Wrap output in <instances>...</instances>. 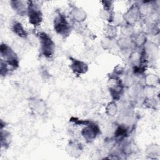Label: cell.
Listing matches in <instances>:
<instances>
[{
  "mask_svg": "<svg viewBox=\"0 0 160 160\" xmlns=\"http://www.w3.org/2000/svg\"><path fill=\"white\" fill-rule=\"evenodd\" d=\"M39 41L41 54L47 59H51L55 53L56 46L51 37L46 32L39 31L36 34Z\"/></svg>",
  "mask_w": 160,
  "mask_h": 160,
  "instance_id": "obj_1",
  "label": "cell"
},
{
  "mask_svg": "<svg viewBox=\"0 0 160 160\" xmlns=\"http://www.w3.org/2000/svg\"><path fill=\"white\" fill-rule=\"evenodd\" d=\"M54 31L62 38L68 37L72 30V24H70L66 16L61 11H57L53 19Z\"/></svg>",
  "mask_w": 160,
  "mask_h": 160,
  "instance_id": "obj_2",
  "label": "cell"
},
{
  "mask_svg": "<svg viewBox=\"0 0 160 160\" xmlns=\"http://www.w3.org/2000/svg\"><path fill=\"white\" fill-rule=\"evenodd\" d=\"M108 90L110 96L114 101H118L123 96L125 86L120 77L111 74L108 79Z\"/></svg>",
  "mask_w": 160,
  "mask_h": 160,
  "instance_id": "obj_3",
  "label": "cell"
},
{
  "mask_svg": "<svg viewBox=\"0 0 160 160\" xmlns=\"http://www.w3.org/2000/svg\"><path fill=\"white\" fill-rule=\"evenodd\" d=\"M0 52L1 59H3L12 69H15L19 67V61L18 56L9 45L6 43H1Z\"/></svg>",
  "mask_w": 160,
  "mask_h": 160,
  "instance_id": "obj_4",
  "label": "cell"
},
{
  "mask_svg": "<svg viewBox=\"0 0 160 160\" xmlns=\"http://www.w3.org/2000/svg\"><path fill=\"white\" fill-rule=\"evenodd\" d=\"M27 16L29 23L34 27L40 26L42 21V12L40 6L36 2L28 1V10Z\"/></svg>",
  "mask_w": 160,
  "mask_h": 160,
  "instance_id": "obj_5",
  "label": "cell"
},
{
  "mask_svg": "<svg viewBox=\"0 0 160 160\" xmlns=\"http://www.w3.org/2000/svg\"><path fill=\"white\" fill-rule=\"evenodd\" d=\"M81 134L86 142H92L101 134L99 126L93 121H91L81 130Z\"/></svg>",
  "mask_w": 160,
  "mask_h": 160,
  "instance_id": "obj_6",
  "label": "cell"
},
{
  "mask_svg": "<svg viewBox=\"0 0 160 160\" xmlns=\"http://www.w3.org/2000/svg\"><path fill=\"white\" fill-rule=\"evenodd\" d=\"M124 22L128 24L134 26L141 19V16L139 10L138 2L132 4L123 14Z\"/></svg>",
  "mask_w": 160,
  "mask_h": 160,
  "instance_id": "obj_7",
  "label": "cell"
},
{
  "mask_svg": "<svg viewBox=\"0 0 160 160\" xmlns=\"http://www.w3.org/2000/svg\"><path fill=\"white\" fill-rule=\"evenodd\" d=\"M139 10L141 18H149L154 15L159 8V4L156 1H144L138 3Z\"/></svg>",
  "mask_w": 160,
  "mask_h": 160,
  "instance_id": "obj_8",
  "label": "cell"
},
{
  "mask_svg": "<svg viewBox=\"0 0 160 160\" xmlns=\"http://www.w3.org/2000/svg\"><path fill=\"white\" fill-rule=\"evenodd\" d=\"M69 67L74 74L78 76H80L88 72L89 69V66L87 63L72 57H69Z\"/></svg>",
  "mask_w": 160,
  "mask_h": 160,
  "instance_id": "obj_9",
  "label": "cell"
},
{
  "mask_svg": "<svg viewBox=\"0 0 160 160\" xmlns=\"http://www.w3.org/2000/svg\"><path fill=\"white\" fill-rule=\"evenodd\" d=\"M148 35L144 31H140L134 32V34L131 37L134 47L138 49H140L144 48L148 41Z\"/></svg>",
  "mask_w": 160,
  "mask_h": 160,
  "instance_id": "obj_10",
  "label": "cell"
},
{
  "mask_svg": "<svg viewBox=\"0 0 160 160\" xmlns=\"http://www.w3.org/2000/svg\"><path fill=\"white\" fill-rule=\"evenodd\" d=\"M69 15L71 19L75 22H84L87 18V13L85 10L75 6L71 8Z\"/></svg>",
  "mask_w": 160,
  "mask_h": 160,
  "instance_id": "obj_11",
  "label": "cell"
},
{
  "mask_svg": "<svg viewBox=\"0 0 160 160\" xmlns=\"http://www.w3.org/2000/svg\"><path fill=\"white\" fill-rule=\"evenodd\" d=\"M11 6L12 9L19 16L27 15L28 10V1L13 0L10 1Z\"/></svg>",
  "mask_w": 160,
  "mask_h": 160,
  "instance_id": "obj_12",
  "label": "cell"
},
{
  "mask_svg": "<svg viewBox=\"0 0 160 160\" xmlns=\"http://www.w3.org/2000/svg\"><path fill=\"white\" fill-rule=\"evenodd\" d=\"M83 148L81 142L72 141L69 142L66 148V151L69 156H73L74 158H78L81 156Z\"/></svg>",
  "mask_w": 160,
  "mask_h": 160,
  "instance_id": "obj_13",
  "label": "cell"
},
{
  "mask_svg": "<svg viewBox=\"0 0 160 160\" xmlns=\"http://www.w3.org/2000/svg\"><path fill=\"white\" fill-rule=\"evenodd\" d=\"M11 29L14 34L21 38L26 39L28 36V33L26 31L23 25L20 22L16 20L12 22L11 25Z\"/></svg>",
  "mask_w": 160,
  "mask_h": 160,
  "instance_id": "obj_14",
  "label": "cell"
},
{
  "mask_svg": "<svg viewBox=\"0 0 160 160\" xmlns=\"http://www.w3.org/2000/svg\"><path fill=\"white\" fill-rule=\"evenodd\" d=\"M116 42L118 48L121 51H128L134 47L131 37L121 36Z\"/></svg>",
  "mask_w": 160,
  "mask_h": 160,
  "instance_id": "obj_15",
  "label": "cell"
},
{
  "mask_svg": "<svg viewBox=\"0 0 160 160\" xmlns=\"http://www.w3.org/2000/svg\"><path fill=\"white\" fill-rule=\"evenodd\" d=\"M129 129L128 128L125 126V124H119L116 128L114 134V140L118 142H121L124 141L126 138L128 136Z\"/></svg>",
  "mask_w": 160,
  "mask_h": 160,
  "instance_id": "obj_16",
  "label": "cell"
},
{
  "mask_svg": "<svg viewBox=\"0 0 160 160\" xmlns=\"http://www.w3.org/2000/svg\"><path fill=\"white\" fill-rule=\"evenodd\" d=\"M29 108L34 112L39 113V114H42L46 111V104L45 102L41 99L32 98L29 100Z\"/></svg>",
  "mask_w": 160,
  "mask_h": 160,
  "instance_id": "obj_17",
  "label": "cell"
},
{
  "mask_svg": "<svg viewBox=\"0 0 160 160\" xmlns=\"http://www.w3.org/2000/svg\"><path fill=\"white\" fill-rule=\"evenodd\" d=\"M144 82L145 86L156 88L159 84V78L156 74L149 73L144 76Z\"/></svg>",
  "mask_w": 160,
  "mask_h": 160,
  "instance_id": "obj_18",
  "label": "cell"
},
{
  "mask_svg": "<svg viewBox=\"0 0 160 160\" xmlns=\"http://www.w3.org/2000/svg\"><path fill=\"white\" fill-rule=\"evenodd\" d=\"M146 152L151 159H156L160 154V147L159 144L152 143L146 147Z\"/></svg>",
  "mask_w": 160,
  "mask_h": 160,
  "instance_id": "obj_19",
  "label": "cell"
},
{
  "mask_svg": "<svg viewBox=\"0 0 160 160\" xmlns=\"http://www.w3.org/2000/svg\"><path fill=\"white\" fill-rule=\"evenodd\" d=\"M117 28L111 24H106L104 28V37L110 39H115L118 32Z\"/></svg>",
  "mask_w": 160,
  "mask_h": 160,
  "instance_id": "obj_20",
  "label": "cell"
},
{
  "mask_svg": "<svg viewBox=\"0 0 160 160\" xmlns=\"http://www.w3.org/2000/svg\"><path fill=\"white\" fill-rule=\"evenodd\" d=\"M105 112L109 116L113 117L116 116L118 112V106L116 102L114 101L109 102L105 108Z\"/></svg>",
  "mask_w": 160,
  "mask_h": 160,
  "instance_id": "obj_21",
  "label": "cell"
},
{
  "mask_svg": "<svg viewBox=\"0 0 160 160\" xmlns=\"http://www.w3.org/2000/svg\"><path fill=\"white\" fill-rule=\"evenodd\" d=\"M11 142V133L8 131H1V146L4 148L9 147Z\"/></svg>",
  "mask_w": 160,
  "mask_h": 160,
  "instance_id": "obj_22",
  "label": "cell"
},
{
  "mask_svg": "<svg viewBox=\"0 0 160 160\" xmlns=\"http://www.w3.org/2000/svg\"><path fill=\"white\" fill-rule=\"evenodd\" d=\"M120 31L121 36L132 37L134 34V26L128 24L124 23L120 27Z\"/></svg>",
  "mask_w": 160,
  "mask_h": 160,
  "instance_id": "obj_23",
  "label": "cell"
},
{
  "mask_svg": "<svg viewBox=\"0 0 160 160\" xmlns=\"http://www.w3.org/2000/svg\"><path fill=\"white\" fill-rule=\"evenodd\" d=\"M115 39H110L104 37L101 41V44L102 48L105 50H110L113 47L112 41Z\"/></svg>",
  "mask_w": 160,
  "mask_h": 160,
  "instance_id": "obj_24",
  "label": "cell"
},
{
  "mask_svg": "<svg viewBox=\"0 0 160 160\" xmlns=\"http://www.w3.org/2000/svg\"><path fill=\"white\" fill-rule=\"evenodd\" d=\"M9 66L3 59H1V67H0L1 72L0 73L2 76H5L9 72L10 69L9 68Z\"/></svg>",
  "mask_w": 160,
  "mask_h": 160,
  "instance_id": "obj_25",
  "label": "cell"
},
{
  "mask_svg": "<svg viewBox=\"0 0 160 160\" xmlns=\"http://www.w3.org/2000/svg\"><path fill=\"white\" fill-rule=\"evenodd\" d=\"M101 3L102 4V9L110 11V12H113V2L111 1H101Z\"/></svg>",
  "mask_w": 160,
  "mask_h": 160,
  "instance_id": "obj_26",
  "label": "cell"
},
{
  "mask_svg": "<svg viewBox=\"0 0 160 160\" xmlns=\"http://www.w3.org/2000/svg\"><path fill=\"white\" fill-rule=\"evenodd\" d=\"M69 121L72 122H73V123H74L75 124H77V125H84V126H86V125L88 124L91 121H89V120H81V119H78L76 118L72 117L69 119Z\"/></svg>",
  "mask_w": 160,
  "mask_h": 160,
  "instance_id": "obj_27",
  "label": "cell"
}]
</instances>
